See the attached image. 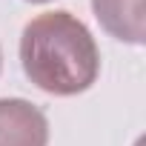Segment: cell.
Masks as SVG:
<instances>
[{"label": "cell", "mask_w": 146, "mask_h": 146, "mask_svg": "<svg viewBox=\"0 0 146 146\" xmlns=\"http://www.w3.org/2000/svg\"><path fill=\"white\" fill-rule=\"evenodd\" d=\"M23 75L46 95L75 98L100 78V49L89 26L66 9L32 17L20 32Z\"/></svg>", "instance_id": "cell-1"}, {"label": "cell", "mask_w": 146, "mask_h": 146, "mask_svg": "<svg viewBox=\"0 0 146 146\" xmlns=\"http://www.w3.org/2000/svg\"><path fill=\"white\" fill-rule=\"evenodd\" d=\"M0 146H49V117L23 98H0Z\"/></svg>", "instance_id": "cell-2"}, {"label": "cell", "mask_w": 146, "mask_h": 146, "mask_svg": "<svg viewBox=\"0 0 146 146\" xmlns=\"http://www.w3.org/2000/svg\"><path fill=\"white\" fill-rule=\"evenodd\" d=\"M92 12L100 29L129 46L146 43V9L143 0H92Z\"/></svg>", "instance_id": "cell-3"}, {"label": "cell", "mask_w": 146, "mask_h": 146, "mask_svg": "<svg viewBox=\"0 0 146 146\" xmlns=\"http://www.w3.org/2000/svg\"><path fill=\"white\" fill-rule=\"evenodd\" d=\"M26 3H52V0H26Z\"/></svg>", "instance_id": "cell-4"}, {"label": "cell", "mask_w": 146, "mask_h": 146, "mask_svg": "<svg viewBox=\"0 0 146 146\" xmlns=\"http://www.w3.org/2000/svg\"><path fill=\"white\" fill-rule=\"evenodd\" d=\"M0 72H3V49H0Z\"/></svg>", "instance_id": "cell-5"}]
</instances>
